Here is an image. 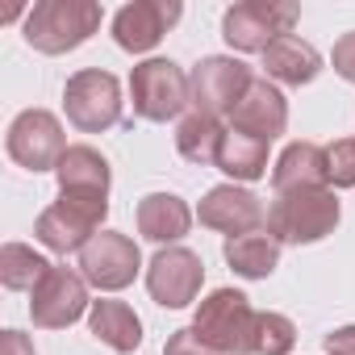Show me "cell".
Masks as SVG:
<instances>
[{
	"mask_svg": "<svg viewBox=\"0 0 355 355\" xmlns=\"http://www.w3.org/2000/svg\"><path fill=\"white\" fill-rule=\"evenodd\" d=\"M55 175H59V193L109 201V180H113V175H109L105 155L92 150V146H67V155L59 159Z\"/></svg>",
	"mask_w": 355,
	"mask_h": 355,
	"instance_id": "obj_16",
	"label": "cell"
},
{
	"mask_svg": "<svg viewBox=\"0 0 355 355\" xmlns=\"http://www.w3.org/2000/svg\"><path fill=\"white\" fill-rule=\"evenodd\" d=\"M109 214V201H96V197H71V193H59V201L38 218L34 234L42 247L67 255V251H84L92 239H96V226L105 222Z\"/></svg>",
	"mask_w": 355,
	"mask_h": 355,
	"instance_id": "obj_4",
	"label": "cell"
},
{
	"mask_svg": "<svg viewBox=\"0 0 355 355\" xmlns=\"http://www.w3.org/2000/svg\"><path fill=\"white\" fill-rule=\"evenodd\" d=\"M284 125H288V101H284V92L276 84H268V80H251L247 96L230 113V130L251 134L259 142H272L276 134H284Z\"/></svg>",
	"mask_w": 355,
	"mask_h": 355,
	"instance_id": "obj_15",
	"label": "cell"
},
{
	"mask_svg": "<svg viewBox=\"0 0 355 355\" xmlns=\"http://www.w3.org/2000/svg\"><path fill=\"white\" fill-rule=\"evenodd\" d=\"M201 280H205V263L189 247H163L146 263V288L163 309H184L189 301H197Z\"/></svg>",
	"mask_w": 355,
	"mask_h": 355,
	"instance_id": "obj_10",
	"label": "cell"
},
{
	"mask_svg": "<svg viewBox=\"0 0 355 355\" xmlns=\"http://www.w3.org/2000/svg\"><path fill=\"white\" fill-rule=\"evenodd\" d=\"M101 30L96 0H38L26 17V42L42 55H67Z\"/></svg>",
	"mask_w": 355,
	"mask_h": 355,
	"instance_id": "obj_1",
	"label": "cell"
},
{
	"mask_svg": "<svg viewBox=\"0 0 355 355\" xmlns=\"http://www.w3.org/2000/svg\"><path fill=\"white\" fill-rule=\"evenodd\" d=\"M201 226H209V230H222V234H230V239H239V234H255L259 226H268V205L255 197V193H247V189H234V184H218V189H209L205 193V201H201Z\"/></svg>",
	"mask_w": 355,
	"mask_h": 355,
	"instance_id": "obj_13",
	"label": "cell"
},
{
	"mask_svg": "<svg viewBox=\"0 0 355 355\" xmlns=\"http://www.w3.org/2000/svg\"><path fill=\"white\" fill-rule=\"evenodd\" d=\"M142 268V255H138V243L130 234H117V230H101L84 251H80V276L105 293H117L125 284H134Z\"/></svg>",
	"mask_w": 355,
	"mask_h": 355,
	"instance_id": "obj_9",
	"label": "cell"
},
{
	"mask_svg": "<svg viewBox=\"0 0 355 355\" xmlns=\"http://www.w3.org/2000/svg\"><path fill=\"white\" fill-rule=\"evenodd\" d=\"M5 146H9V159L21 163L26 171H55L59 159L67 155L63 125H59V117L46 113V109H26V113H17L13 125H9Z\"/></svg>",
	"mask_w": 355,
	"mask_h": 355,
	"instance_id": "obj_8",
	"label": "cell"
},
{
	"mask_svg": "<svg viewBox=\"0 0 355 355\" xmlns=\"http://www.w3.org/2000/svg\"><path fill=\"white\" fill-rule=\"evenodd\" d=\"M180 5L175 0H134V5H125L117 17H113V38L121 51L130 55H142L150 46H159V38L180 21Z\"/></svg>",
	"mask_w": 355,
	"mask_h": 355,
	"instance_id": "obj_14",
	"label": "cell"
},
{
	"mask_svg": "<svg viewBox=\"0 0 355 355\" xmlns=\"http://www.w3.org/2000/svg\"><path fill=\"white\" fill-rule=\"evenodd\" d=\"M255 309L239 288H218L201 301L193 330L218 355H255Z\"/></svg>",
	"mask_w": 355,
	"mask_h": 355,
	"instance_id": "obj_3",
	"label": "cell"
},
{
	"mask_svg": "<svg viewBox=\"0 0 355 355\" xmlns=\"http://www.w3.org/2000/svg\"><path fill=\"white\" fill-rule=\"evenodd\" d=\"M263 71H268V80H280V84L301 88V84L318 80L322 55H318L309 42H301V38L288 34V38H280V42H272V46L263 51Z\"/></svg>",
	"mask_w": 355,
	"mask_h": 355,
	"instance_id": "obj_19",
	"label": "cell"
},
{
	"mask_svg": "<svg viewBox=\"0 0 355 355\" xmlns=\"http://www.w3.org/2000/svg\"><path fill=\"white\" fill-rule=\"evenodd\" d=\"M189 226H193V214L180 197L150 193L138 201V234L150 243H175V239L189 234Z\"/></svg>",
	"mask_w": 355,
	"mask_h": 355,
	"instance_id": "obj_18",
	"label": "cell"
},
{
	"mask_svg": "<svg viewBox=\"0 0 355 355\" xmlns=\"http://www.w3.org/2000/svg\"><path fill=\"white\" fill-rule=\"evenodd\" d=\"M330 59H334V71H338L347 84H355V30L334 42V55H330Z\"/></svg>",
	"mask_w": 355,
	"mask_h": 355,
	"instance_id": "obj_28",
	"label": "cell"
},
{
	"mask_svg": "<svg viewBox=\"0 0 355 355\" xmlns=\"http://www.w3.org/2000/svg\"><path fill=\"white\" fill-rule=\"evenodd\" d=\"M214 167H222L226 175H234V180H259L268 171V142H259L251 134H239V130H226Z\"/></svg>",
	"mask_w": 355,
	"mask_h": 355,
	"instance_id": "obj_23",
	"label": "cell"
},
{
	"mask_svg": "<svg viewBox=\"0 0 355 355\" xmlns=\"http://www.w3.org/2000/svg\"><path fill=\"white\" fill-rule=\"evenodd\" d=\"M338 226V197L330 189L280 193L268 205V234L276 243H318Z\"/></svg>",
	"mask_w": 355,
	"mask_h": 355,
	"instance_id": "obj_2",
	"label": "cell"
},
{
	"mask_svg": "<svg viewBox=\"0 0 355 355\" xmlns=\"http://www.w3.org/2000/svg\"><path fill=\"white\" fill-rule=\"evenodd\" d=\"M84 309H88V280H84L80 272H71V268H55V263H51V272L42 276V284H38L34 297H30V318H34V326H42V330H63V326L80 322Z\"/></svg>",
	"mask_w": 355,
	"mask_h": 355,
	"instance_id": "obj_11",
	"label": "cell"
},
{
	"mask_svg": "<svg viewBox=\"0 0 355 355\" xmlns=\"http://www.w3.org/2000/svg\"><path fill=\"white\" fill-rule=\"evenodd\" d=\"M226 263L239 276H247V280H263L280 263V243L272 234H259V230L255 234H239V239L226 243Z\"/></svg>",
	"mask_w": 355,
	"mask_h": 355,
	"instance_id": "obj_21",
	"label": "cell"
},
{
	"mask_svg": "<svg viewBox=\"0 0 355 355\" xmlns=\"http://www.w3.org/2000/svg\"><path fill=\"white\" fill-rule=\"evenodd\" d=\"M326 180L334 189H355V138H338L326 146Z\"/></svg>",
	"mask_w": 355,
	"mask_h": 355,
	"instance_id": "obj_26",
	"label": "cell"
},
{
	"mask_svg": "<svg viewBox=\"0 0 355 355\" xmlns=\"http://www.w3.org/2000/svg\"><path fill=\"white\" fill-rule=\"evenodd\" d=\"M130 96L134 113L146 121H171L193 96V80L175 67L171 59H146L130 76Z\"/></svg>",
	"mask_w": 355,
	"mask_h": 355,
	"instance_id": "obj_5",
	"label": "cell"
},
{
	"mask_svg": "<svg viewBox=\"0 0 355 355\" xmlns=\"http://www.w3.org/2000/svg\"><path fill=\"white\" fill-rule=\"evenodd\" d=\"M0 355H38V351H34V343L21 330H5L0 334Z\"/></svg>",
	"mask_w": 355,
	"mask_h": 355,
	"instance_id": "obj_30",
	"label": "cell"
},
{
	"mask_svg": "<svg viewBox=\"0 0 355 355\" xmlns=\"http://www.w3.org/2000/svg\"><path fill=\"white\" fill-rule=\"evenodd\" d=\"M88 326H92V334H96L105 347H113V351H134V347L142 343V322H138V313H134L125 301H92Z\"/></svg>",
	"mask_w": 355,
	"mask_h": 355,
	"instance_id": "obj_20",
	"label": "cell"
},
{
	"mask_svg": "<svg viewBox=\"0 0 355 355\" xmlns=\"http://www.w3.org/2000/svg\"><path fill=\"white\" fill-rule=\"evenodd\" d=\"M276 193H297V189H326V150L318 142H293L272 167Z\"/></svg>",
	"mask_w": 355,
	"mask_h": 355,
	"instance_id": "obj_17",
	"label": "cell"
},
{
	"mask_svg": "<svg viewBox=\"0 0 355 355\" xmlns=\"http://www.w3.org/2000/svg\"><path fill=\"white\" fill-rule=\"evenodd\" d=\"M301 9L297 5H280V0H247V5H234L222 17V38L234 51H268L272 42L288 38L297 26Z\"/></svg>",
	"mask_w": 355,
	"mask_h": 355,
	"instance_id": "obj_6",
	"label": "cell"
},
{
	"mask_svg": "<svg viewBox=\"0 0 355 355\" xmlns=\"http://www.w3.org/2000/svg\"><path fill=\"white\" fill-rule=\"evenodd\" d=\"M251 80H255L251 67L239 63V59H226V55L201 59L197 71H193V105H197V113H209V117L234 113L239 101L247 96Z\"/></svg>",
	"mask_w": 355,
	"mask_h": 355,
	"instance_id": "obj_12",
	"label": "cell"
},
{
	"mask_svg": "<svg viewBox=\"0 0 355 355\" xmlns=\"http://www.w3.org/2000/svg\"><path fill=\"white\" fill-rule=\"evenodd\" d=\"M63 105H67V121L84 134H101L109 125L121 121V84L109 71H76L63 88Z\"/></svg>",
	"mask_w": 355,
	"mask_h": 355,
	"instance_id": "obj_7",
	"label": "cell"
},
{
	"mask_svg": "<svg viewBox=\"0 0 355 355\" xmlns=\"http://www.w3.org/2000/svg\"><path fill=\"white\" fill-rule=\"evenodd\" d=\"M46 272H51V263L34 247H26V243L0 247V280H5V288H38Z\"/></svg>",
	"mask_w": 355,
	"mask_h": 355,
	"instance_id": "obj_24",
	"label": "cell"
},
{
	"mask_svg": "<svg viewBox=\"0 0 355 355\" xmlns=\"http://www.w3.org/2000/svg\"><path fill=\"white\" fill-rule=\"evenodd\" d=\"M222 138H226V130H222V121L218 117H209V113H189L180 125H175V150H180L189 163H218V146H222Z\"/></svg>",
	"mask_w": 355,
	"mask_h": 355,
	"instance_id": "obj_22",
	"label": "cell"
},
{
	"mask_svg": "<svg viewBox=\"0 0 355 355\" xmlns=\"http://www.w3.org/2000/svg\"><path fill=\"white\" fill-rule=\"evenodd\" d=\"M297 343V326L284 313H259L255 318V355H288Z\"/></svg>",
	"mask_w": 355,
	"mask_h": 355,
	"instance_id": "obj_25",
	"label": "cell"
},
{
	"mask_svg": "<svg viewBox=\"0 0 355 355\" xmlns=\"http://www.w3.org/2000/svg\"><path fill=\"white\" fill-rule=\"evenodd\" d=\"M326 355H355V326L326 334Z\"/></svg>",
	"mask_w": 355,
	"mask_h": 355,
	"instance_id": "obj_29",
	"label": "cell"
},
{
	"mask_svg": "<svg viewBox=\"0 0 355 355\" xmlns=\"http://www.w3.org/2000/svg\"><path fill=\"white\" fill-rule=\"evenodd\" d=\"M163 355H218V351L189 326V330H175V334L163 343Z\"/></svg>",
	"mask_w": 355,
	"mask_h": 355,
	"instance_id": "obj_27",
	"label": "cell"
}]
</instances>
